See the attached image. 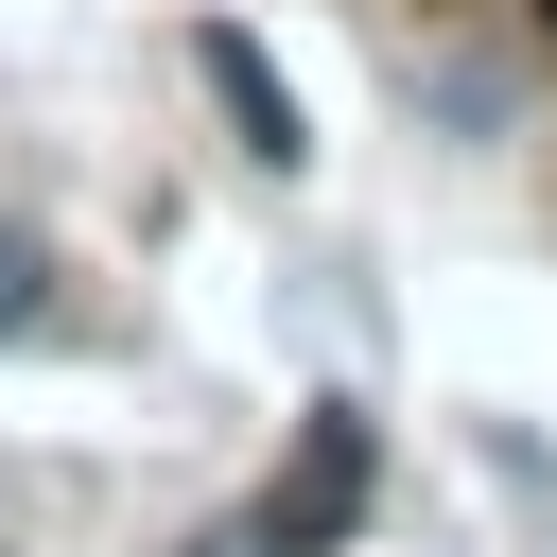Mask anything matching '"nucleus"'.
<instances>
[{"label": "nucleus", "instance_id": "1", "mask_svg": "<svg viewBox=\"0 0 557 557\" xmlns=\"http://www.w3.org/2000/svg\"><path fill=\"white\" fill-rule=\"evenodd\" d=\"M366 487H383L366 418H348V400H313V435H296V470L261 487V522H244V540H261V557H331V540L366 522Z\"/></svg>", "mask_w": 557, "mask_h": 557}, {"label": "nucleus", "instance_id": "2", "mask_svg": "<svg viewBox=\"0 0 557 557\" xmlns=\"http://www.w3.org/2000/svg\"><path fill=\"white\" fill-rule=\"evenodd\" d=\"M209 87H226V122H244L261 174H313V122H296V87H278V52H261L244 17H209Z\"/></svg>", "mask_w": 557, "mask_h": 557}, {"label": "nucleus", "instance_id": "3", "mask_svg": "<svg viewBox=\"0 0 557 557\" xmlns=\"http://www.w3.org/2000/svg\"><path fill=\"white\" fill-rule=\"evenodd\" d=\"M52 331V244H0V348Z\"/></svg>", "mask_w": 557, "mask_h": 557}, {"label": "nucleus", "instance_id": "4", "mask_svg": "<svg viewBox=\"0 0 557 557\" xmlns=\"http://www.w3.org/2000/svg\"><path fill=\"white\" fill-rule=\"evenodd\" d=\"M540 17H557V0H540Z\"/></svg>", "mask_w": 557, "mask_h": 557}]
</instances>
